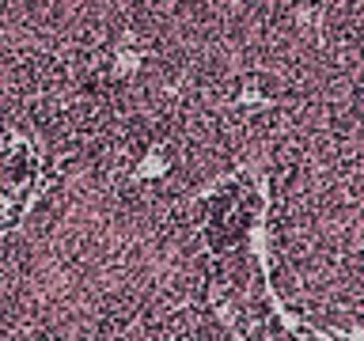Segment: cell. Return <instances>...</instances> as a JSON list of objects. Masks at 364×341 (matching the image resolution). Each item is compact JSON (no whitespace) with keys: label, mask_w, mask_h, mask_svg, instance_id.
<instances>
[{"label":"cell","mask_w":364,"mask_h":341,"mask_svg":"<svg viewBox=\"0 0 364 341\" xmlns=\"http://www.w3.org/2000/svg\"><path fill=\"white\" fill-rule=\"evenodd\" d=\"M34 178V159L23 148H0V186L19 190Z\"/></svg>","instance_id":"cell-2"},{"label":"cell","mask_w":364,"mask_h":341,"mask_svg":"<svg viewBox=\"0 0 364 341\" xmlns=\"http://www.w3.org/2000/svg\"><path fill=\"white\" fill-rule=\"evenodd\" d=\"M258 212V197L250 190V182H224L205 197V224H201V239L209 254H224L232 247L247 243V232L255 224Z\"/></svg>","instance_id":"cell-1"}]
</instances>
